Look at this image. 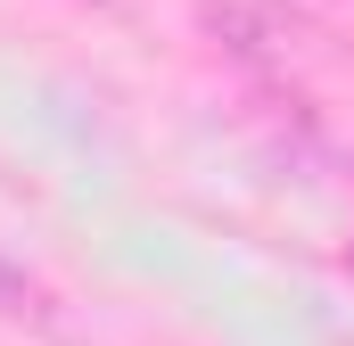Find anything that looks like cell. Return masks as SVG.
<instances>
[{
  "mask_svg": "<svg viewBox=\"0 0 354 346\" xmlns=\"http://www.w3.org/2000/svg\"><path fill=\"white\" fill-rule=\"evenodd\" d=\"M198 25H206V42H223L239 66H264V75H288L313 42L280 0H198Z\"/></svg>",
  "mask_w": 354,
  "mask_h": 346,
  "instance_id": "1",
  "label": "cell"
},
{
  "mask_svg": "<svg viewBox=\"0 0 354 346\" xmlns=\"http://www.w3.org/2000/svg\"><path fill=\"white\" fill-rule=\"evenodd\" d=\"M346 264H354V256H346Z\"/></svg>",
  "mask_w": 354,
  "mask_h": 346,
  "instance_id": "2",
  "label": "cell"
}]
</instances>
